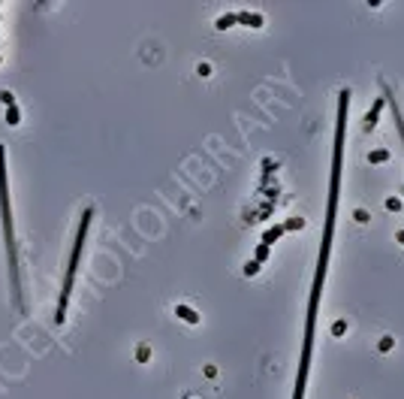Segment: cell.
I'll return each mask as SVG.
<instances>
[{
    "label": "cell",
    "instance_id": "obj_1",
    "mask_svg": "<svg viewBox=\"0 0 404 399\" xmlns=\"http://www.w3.org/2000/svg\"><path fill=\"white\" fill-rule=\"evenodd\" d=\"M347 106H350V91L344 88L338 94V124H335V148H332V182H329V203H326V227H323V245L317 257V272H314V287L308 300V321H305V342H302V360H298V375H296V393L293 399H305V384L311 372V354H314V329H317V308H320V293L329 269V254H332V236H335V215H338V197H341V166H344V130H347Z\"/></svg>",
    "mask_w": 404,
    "mask_h": 399
},
{
    "label": "cell",
    "instance_id": "obj_2",
    "mask_svg": "<svg viewBox=\"0 0 404 399\" xmlns=\"http://www.w3.org/2000/svg\"><path fill=\"white\" fill-rule=\"evenodd\" d=\"M0 218H3V239H6V260H9V282L15 305L21 303V275H19V242H15V224H12V203H9V179H6V145L0 142Z\"/></svg>",
    "mask_w": 404,
    "mask_h": 399
},
{
    "label": "cell",
    "instance_id": "obj_3",
    "mask_svg": "<svg viewBox=\"0 0 404 399\" xmlns=\"http://www.w3.org/2000/svg\"><path fill=\"white\" fill-rule=\"evenodd\" d=\"M91 221H94V206H85L82 221H79V230H76L73 251H69V260H66V272H64V287H61V297H58L55 324H64V321H66L69 297H73V282H76V272H79V260H82V251H85V239H87V230H91Z\"/></svg>",
    "mask_w": 404,
    "mask_h": 399
},
{
    "label": "cell",
    "instance_id": "obj_4",
    "mask_svg": "<svg viewBox=\"0 0 404 399\" xmlns=\"http://www.w3.org/2000/svg\"><path fill=\"white\" fill-rule=\"evenodd\" d=\"M380 88H383V100L389 103V109H392L395 127H398V133H401V142H404V118H401V109H398V103H395V94H392V88H389L386 82H380Z\"/></svg>",
    "mask_w": 404,
    "mask_h": 399
},
{
    "label": "cell",
    "instance_id": "obj_5",
    "mask_svg": "<svg viewBox=\"0 0 404 399\" xmlns=\"http://www.w3.org/2000/svg\"><path fill=\"white\" fill-rule=\"evenodd\" d=\"M175 315H178L184 324H199V311H196V308H190V305H184V303L175 305Z\"/></svg>",
    "mask_w": 404,
    "mask_h": 399
},
{
    "label": "cell",
    "instance_id": "obj_6",
    "mask_svg": "<svg viewBox=\"0 0 404 399\" xmlns=\"http://www.w3.org/2000/svg\"><path fill=\"white\" fill-rule=\"evenodd\" d=\"M235 22L238 24H251V27H262L266 19H262L259 12H235Z\"/></svg>",
    "mask_w": 404,
    "mask_h": 399
},
{
    "label": "cell",
    "instance_id": "obj_7",
    "mask_svg": "<svg viewBox=\"0 0 404 399\" xmlns=\"http://www.w3.org/2000/svg\"><path fill=\"white\" fill-rule=\"evenodd\" d=\"M380 109H383V100H374V106L368 109V115H365V130H374V127H377V118H380Z\"/></svg>",
    "mask_w": 404,
    "mask_h": 399
},
{
    "label": "cell",
    "instance_id": "obj_8",
    "mask_svg": "<svg viewBox=\"0 0 404 399\" xmlns=\"http://www.w3.org/2000/svg\"><path fill=\"white\" fill-rule=\"evenodd\" d=\"M284 233H287L284 224H275V227H269L266 233H262V245H272V242H275V239H280Z\"/></svg>",
    "mask_w": 404,
    "mask_h": 399
},
{
    "label": "cell",
    "instance_id": "obj_9",
    "mask_svg": "<svg viewBox=\"0 0 404 399\" xmlns=\"http://www.w3.org/2000/svg\"><path fill=\"white\" fill-rule=\"evenodd\" d=\"M6 124H9V127L21 124V109H19V103H15V106H6Z\"/></svg>",
    "mask_w": 404,
    "mask_h": 399
},
{
    "label": "cell",
    "instance_id": "obj_10",
    "mask_svg": "<svg viewBox=\"0 0 404 399\" xmlns=\"http://www.w3.org/2000/svg\"><path fill=\"white\" fill-rule=\"evenodd\" d=\"M386 158H389V151L380 148V151H371V154H368V164H383Z\"/></svg>",
    "mask_w": 404,
    "mask_h": 399
},
{
    "label": "cell",
    "instance_id": "obj_11",
    "mask_svg": "<svg viewBox=\"0 0 404 399\" xmlns=\"http://www.w3.org/2000/svg\"><path fill=\"white\" fill-rule=\"evenodd\" d=\"M0 103H3V106H15V94L9 88H0Z\"/></svg>",
    "mask_w": 404,
    "mask_h": 399
},
{
    "label": "cell",
    "instance_id": "obj_12",
    "mask_svg": "<svg viewBox=\"0 0 404 399\" xmlns=\"http://www.w3.org/2000/svg\"><path fill=\"white\" fill-rule=\"evenodd\" d=\"M284 227H287V230H302L305 221H302V218H290V221H284Z\"/></svg>",
    "mask_w": 404,
    "mask_h": 399
},
{
    "label": "cell",
    "instance_id": "obj_13",
    "mask_svg": "<svg viewBox=\"0 0 404 399\" xmlns=\"http://www.w3.org/2000/svg\"><path fill=\"white\" fill-rule=\"evenodd\" d=\"M259 272V263L256 260H251V263H244V275H256Z\"/></svg>",
    "mask_w": 404,
    "mask_h": 399
},
{
    "label": "cell",
    "instance_id": "obj_14",
    "mask_svg": "<svg viewBox=\"0 0 404 399\" xmlns=\"http://www.w3.org/2000/svg\"><path fill=\"white\" fill-rule=\"evenodd\" d=\"M266 257H269V245H259V248H256V263H262Z\"/></svg>",
    "mask_w": 404,
    "mask_h": 399
},
{
    "label": "cell",
    "instance_id": "obj_15",
    "mask_svg": "<svg viewBox=\"0 0 404 399\" xmlns=\"http://www.w3.org/2000/svg\"><path fill=\"white\" fill-rule=\"evenodd\" d=\"M344 329H347V324H341V321H338L335 327H332V333H335V336H341V333H344Z\"/></svg>",
    "mask_w": 404,
    "mask_h": 399
},
{
    "label": "cell",
    "instance_id": "obj_16",
    "mask_svg": "<svg viewBox=\"0 0 404 399\" xmlns=\"http://www.w3.org/2000/svg\"><path fill=\"white\" fill-rule=\"evenodd\" d=\"M136 357H139V360H148V357H151V351H148V348H139V351H136Z\"/></svg>",
    "mask_w": 404,
    "mask_h": 399
},
{
    "label": "cell",
    "instance_id": "obj_17",
    "mask_svg": "<svg viewBox=\"0 0 404 399\" xmlns=\"http://www.w3.org/2000/svg\"><path fill=\"white\" fill-rule=\"evenodd\" d=\"M389 348H392V339H389V336H386V339L380 342V351H389Z\"/></svg>",
    "mask_w": 404,
    "mask_h": 399
},
{
    "label": "cell",
    "instance_id": "obj_18",
    "mask_svg": "<svg viewBox=\"0 0 404 399\" xmlns=\"http://www.w3.org/2000/svg\"><path fill=\"white\" fill-rule=\"evenodd\" d=\"M398 206H401V200L395 197V200H386V209H398Z\"/></svg>",
    "mask_w": 404,
    "mask_h": 399
},
{
    "label": "cell",
    "instance_id": "obj_19",
    "mask_svg": "<svg viewBox=\"0 0 404 399\" xmlns=\"http://www.w3.org/2000/svg\"><path fill=\"white\" fill-rule=\"evenodd\" d=\"M356 221H359V224H365V221H368V215H365L362 209H356Z\"/></svg>",
    "mask_w": 404,
    "mask_h": 399
},
{
    "label": "cell",
    "instance_id": "obj_20",
    "mask_svg": "<svg viewBox=\"0 0 404 399\" xmlns=\"http://www.w3.org/2000/svg\"><path fill=\"white\" fill-rule=\"evenodd\" d=\"M395 239H398V242H401V245H404V230H398V233H395Z\"/></svg>",
    "mask_w": 404,
    "mask_h": 399
}]
</instances>
